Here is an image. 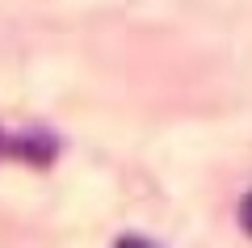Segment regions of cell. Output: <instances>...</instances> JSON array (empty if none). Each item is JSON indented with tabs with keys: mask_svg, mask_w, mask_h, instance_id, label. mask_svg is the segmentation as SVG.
<instances>
[{
	"mask_svg": "<svg viewBox=\"0 0 252 248\" xmlns=\"http://www.w3.org/2000/svg\"><path fill=\"white\" fill-rule=\"evenodd\" d=\"M55 151H59V143H55V135H46V131H21V135H9V156L26 160V164H51Z\"/></svg>",
	"mask_w": 252,
	"mask_h": 248,
	"instance_id": "obj_1",
	"label": "cell"
},
{
	"mask_svg": "<svg viewBox=\"0 0 252 248\" xmlns=\"http://www.w3.org/2000/svg\"><path fill=\"white\" fill-rule=\"evenodd\" d=\"M240 227L252 236V194H244V202H240Z\"/></svg>",
	"mask_w": 252,
	"mask_h": 248,
	"instance_id": "obj_2",
	"label": "cell"
}]
</instances>
